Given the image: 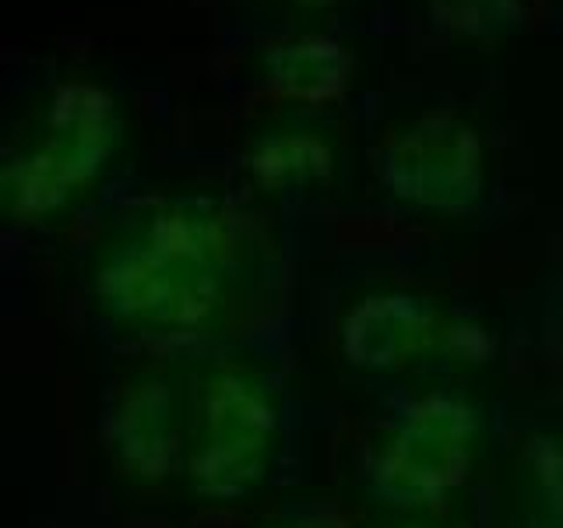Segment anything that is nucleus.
<instances>
[{"instance_id":"nucleus-1","label":"nucleus","mask_w":563,"mask_h":528,"mask_svg":"<svg viewBox=\"0 0 563 528\" xmlns=\"http://www.w3.org/2000/svg\"><path fill=\"white\" fill-rule=\"evenodd\" d=\"M229 226L205 205H166L96 268V296L117 321L145 331H198L225 299Z\"/></svg>"},{"instance_id":"nucleus-2","label":"nucleus","mask_w":563,"mask_h":528,"mask_svg":"<svg viewBox=\"0 0 563 528\" xmlns=\"http://www.w3.org/2000/svg\"><path fill=\"white\" fill-rule=\"evenodd\" d=\"M123 138L120 102L110 88L67 78L49 92L32 134L8 152L4 208L18 222H40L92 187Z\"/></svg>"},{"instance_id":"nucleus-3","label":"nucleus","mask_w":563,"mask_h":528,"mask_svg":"<svg viewBox=\"0 0 563 528\" xmlns=\"http://www.w3.org/2000/svg\"><path fill=\"white\" fill-rule=\"evenodd\" d=\"M278 440L272 387L246 370L205 377L187 430V475L208 501H240L264 483Z\"/></svg>"},{"instance_id":"nucleus-4","label":"nucleus","mask_w":563,"mask_h":528,"mask_svg":"<svg viewBox=\"0 0 563 528\" xmlns=\"http://www.w3.org/2000/svg\"><path fill=\"white\" fill-rule=\"evenodd\" d=\"M483 419L475 405L430 392L401 405L369 465V493L387 507H433L468 480Z\"/></svg>"},{"instance_id":"nucleus-5","label":"nucleus","mask_w":563,"mask_h":528,"mask_svg":"<svg viewBox=\"0 0 563 528\" xmlns=\"http://www.w3.org/2000/svg\"><path fill=\"white\" fill-rule=\"evenodd\" d=\"M377 180L412 208L465 216L486 198L483 138L465 117L437 106L380 141Z\"/></svg>"},{"instance_id":"nucleus-6","label":"nucleus","mask_w":563,"mask_h":528,"mask_svg":"<svg viewBox=\"0 0 563 528\" xmlns=\"http://www.w3.org/2000/svg\"><path fill=\"white\" fill-rule=\"evenodd\" d=\"M342 356L369 374L416 366L427 356L483 363L489 352L483 328L444 321L427 296L374 293L360 299L342 321Z\"/></svg>"},{"instance_id":"nucleus-7","label":"nucleus","mask_w":563,"mask_h":528,"mask_svg":"<svg viewBox=\"0 0 563 528\" xmlns=\"http://www.w3.org/2000/svg\"><path fill=\"white\" fill-rule=\"evenodd\" d=\"M106 448L117 469L137 483H163L187 458L184 416L173 384L163 377H134L113 395L106 413Z\"/></svg>"},{"instance_id":"nucleus-8","label":"nucleus","mask_w":563,"mask_h":528,"mask_svg":"<svg viewBox=\"0 0 563 528\" xmlns=\"http://www.w3.org/2000/svg\"><path fill=\"white\" fill-rule=\"evenodd\" d=\"M352 81V57L345 43L331 35H292L264 57V88L278 102L321 110L345 99Z\"/></svg>"},{"instance_id":"nucleus-9","label":"nucleus","mask_w":563,"mask_h":528,"mask_svg":"<svg viewBox=\"0 0 563 528\" xmlns=\"http://www.w3.org/2000/svg\"><path fill=\"white\" fill-rule=\"evenodd\" d=\"M243 166L261 187L289 190L328 180L334 169V152L324 138L310 131H282L254 141L243 155Z\"/></svg>"},{"instance_id":"nucleus-10","label":"nucleus","mask_w":563,"mask_h":528,"mask_svg":"<svg viewBox=\"0 0 563 528\" xmlns=\"http://www.w3.org/2000/svg\"><path fill=\"white\" fill-rule=\"evenodd\" d=\"M521 0H430L433 22L457 40H493L518 22Z\"/></svg>"},{"instance_id":"nucleus-11","label":"nucleus","mask_w":563,"mask_h":528,"mask_svg":"<svg viewBox=\"0 0 563 528\" xmlns=\"http://www.w3.org/2000/svg\"><path fill=\"white\" fill-rule=\"evenodd\" d=\"M532 469L542 504L563 518V440H539V448L532 451Z\"/></svg>"},{"instance_id":"nucleus-12","label":"nucleus","mask_w":563,"mask_h":528,"mask_svg":"<svg viewBox=\"0 0 563 528\" xmlns=\"http://www.w3.org/2000/svg\"><path fill=\"white\" fill-rule=\"evenodd\" d=\"M278 528H349V521L339 515V510L313 507V510H299V515L286 518Z\"/></svg>"},{"instance_id":"nucleus-13","label":"nucleus","mask_w":563,"mask_h":528,"mask_svg":"<svg viewBox=\"0 0 563 528\" xmlns=\"http://www.w3.org/2000/svg\"><path fill=\"white\" fill-rule=\"evenodd\" d=\"M289 4H299V8H331L334 4V0H289Z\"/></svg>"}]
</instances>
